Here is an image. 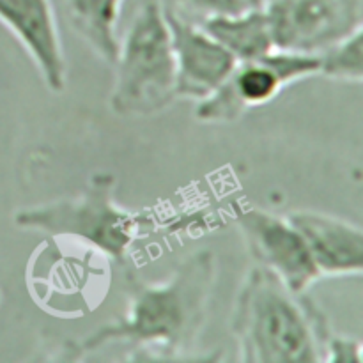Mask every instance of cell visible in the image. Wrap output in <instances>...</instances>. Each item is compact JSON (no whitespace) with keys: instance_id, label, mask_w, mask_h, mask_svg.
<instances>
[{"instance_id":"1","label":"cell","mask_w":363,"mask_h":363,"mask_svg":"<svg viewBox=\"0 0 363 363\" xmlns=\"http://www.w3.org/2000/svg\"><path fill=\"white\" fill-rule=\"evenodd\" d=\"M216 282V257L201 250L184 259L160 282H142L128 275L123 315L84 340V351L108 344H130L138 351L131 360L197 362L199 337L208 319Z\"/></svg>"},{"instance_id":"2","label":"cell","mask_w":363,"mask_h":363,"mask_svg":"<svg viewBox=\"0 0 363 363\" xmlns=\"http://www.w3.org/2000/svg\"><path fill=\"white\" fill-rule=\"evenodd\" d=\"M230 332L243 363L323 362L333 333L307 293H293L279 277L257 264L241 284Z\"/></svg>"},{"instance_id":"3","label":"cell","mask_w":363,"mask_h":363,"mask_svg":"<svg viewBox=\"0 0 363 363\" xmlns=\"http://www.w3.org/2000/svg\"><path fill=\"white\" fill-rule=\"evenodd\" d=\"M116 186L112 174H94L78 195L21 209L14 215V223L23 230L80 241L124 266L138 234L152 218L145 211L117 204Z\"/></svg>"},{"instance_id":"4","label":"cell","mask_w":363,"mask_h":363,"mask_svg":"<svg viewBox=\"0 0 363 363\" xmlns=\"http://www.w3.org/2000/svg\"><path fill=\"white\" fill-rule=\"evenodd\" d=\"M110 108L121 117H147L177 99L176 59L169 23L158 0L138 7L119 39Z\"/></svg>"},{"instance_id":"5","label":"cell","mask_w":363,"mask_h":363,"mask_svg":"<svg viewBox=\"0 0 363 363\" xmlns=\"http://www.w3.org/2000/svg\"><path fill=\"white\" fill-rule=\"evenodd\" d=\"M315 74L319 57L314 53L275 48L257 59L238 60L220 87L197 103L195 117L209 124L236 123L250 110L273 101L287 85Z\"/></svg>"},{"instance_id":"6","label":"cell","mask_w":363,"mask_h":363,"mask_svg":"<svg viewBox=\"0 0 363 363\" xmlns=\"http://www.w3.org/2000/svg\"><path fill=\"white\" fill-rule=\"evenodd\" d=\"M362 0H266L275 48L314 53L363 23Z\"/></svg>"},{"instance_id":"7","label":"cell","mask_w":363,"mask_h":363,"mask_svg":"<svg viewBox=\"0 0 363 363\" xmlns=\"http://www.w3.org/2000/svg\"><path fill=\"white\" fill-rule=\"evenodd\" d=\"M234 223L257 266L279 277L293 293H307L321 280L303 238L287 216L248 206L236 209Z\"/></svg>"},{"instance_id":"8","label":"cell","mask_w":363,"mask_h":363,"mask_svg":"<svg viewBox=\"0 0 363 363\" xmlns=\"http://www.w3.org/2000/svg\"><path fill=\"white\" fill-rule=\"evenodd\" d=\"M165 14L176 59L177 99L202 101L220 87L238 62L201 25Z\"/></svg>"},{"instance_id":"9","label":"cell","mask_w":363,"mask_h":363,"mask_svg":"<svg viewBox=\"0 0 363 363\" xmlns=\"http://www.w3.org/2000/svg\"><path fill=\"white\" fill-rule=\"evenodd\" d=\"M0 25L14 35L52 92H62L67 62L52 0H0Z\"/></svg>"},{"instance_id":"10","label":"cell","mask_w":363,"mask_h":363,"mask_svg":"<svg viewBox=\"0 0 363 363\" xmlns=\"http://www.w3.org/2000/svg\"><path fill=\"white\" fill-rule=\"evenodd\" d=\"M287 218L303 238L321 279L362 275L363 230L360 225L315 209H296Z\"/></svg>"},{"instance_id":"11","label":"cell","mask_w":363,"mask_h":363,"mask_svg":"<svg viewBox=\"0 0 363 363\" xmlns=\"http://www.w3.org/2000/svg\"><path fill=\"white\" fill-rule=\"evenodd\" d=\"M124 0H67L73 30L101 60L113 66L119 52L117 23Z\"/></svg>"},{"instance_id":"12","label":"cell","mask_w":363,"mask_h":363,"mask_svg":"<svg viewBox=\"0 0 363 363\" xmlns=\"http://www.w3.org/2000/svg\"><path fill=\"white\" fill-rule=\"evenodd\" d=\"M236 60H250L275 50L264 7L236 16H220L201 25Z\"/></svg>"},{"instance_id":"13","label":"cell","mask_w":363,"mask_h":363,"mask_svg":"<svg viewBox=\"0 0 363 363\" xmlns=\"http://www.w3.org/2000/svg\"><path fill=\"white\" fill-rule=\"evenodd\" d=\"M319 57V74L339 82L362 84L363 80V30L362 27L346 38L326 46Z\"/></svg>"},{"instance_id":"14","label":"cell","mask_w":363,"mask_h":363,"mask_svg":"<svg viewBox=\"0 0 363 363\" xmlns=\"http://www.w3.org/2000/svg\"><path fill=\"white\" fill-rule=\"evenodd\" d=\"M163 13L190 23L202 25L220 16H236L262 9L266 0H158Z\"/></svg>"},{"instance_id":"15","label":"cell","mask_w":363,"mask_h":363,"mask_svg":"<svg viewBox=\"0 0 363 363\" xmlns=\"http://www.w3.org/2000/svg\"><path fill=\"white\" fill-rule=\"evenodd\" d=\"M323 362H326V363L362 362L360 340L332 333L328 339V342H326V346H325V357H323Z\"/></svg>"}]
</instances>
